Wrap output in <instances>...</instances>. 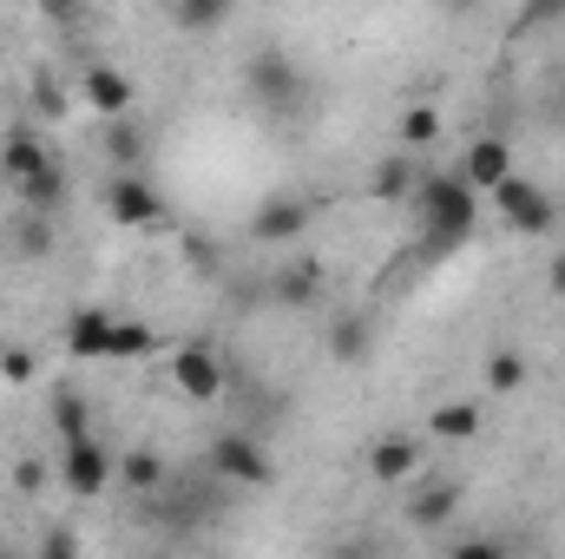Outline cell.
I'll use <instances>...</instances> for the list:
<instances>
[{
    "label": "cell",
    "instance_id": "cell-1",
    "mask_svg": "<svg viewBox=\"0 0 565 559\" xmlns=\"http://www.w3.org/2000/svg\"><path fill=\"white\" fill-rule=\"evenodd\" d=\"M415 204H422L427 257H454V251L473 238V224H480V191H473L460 171H434V178H422Z\"/></svg>",
    "mask_w": 565,
    "mask_h": 559
},
{
    "label": "cell",
    "instance_id": "cell-2",
    "mask_svg": "<svg viewBox=\"0 0 565 559\" xmlns=\"http://www.w3.org/2000/svg\"><path fill=\"white\" fill-rule=\"evenodd\" d=\"M487 198H493V211H500V224H507L513 238H546V231L559 224L553 191H546V184H533V178H520V171H507Z\"/></svg>",
    "mask_w": 565,
    "mask_h": 559
},
{
    "label": "cell",
    "instance_id": "cell-3",
    "mask_svg": "<svg viewBox=\"0 0 565 559\" xmlns=\"http://www.w3.org/2000/svg\"><path fill=\"white\" fill-rule=\"evenodd\" d=\"M113 481H119V454H113L99 434H73V441H60V487H66L73 500H99Z\"/></svg>",
    "mask_w": 565,
    "mask_h": 559
},
{
    "label": "cell",
    "instance_id": "cell-4",
    "mask_svg": "<svg viewBox=\"0 0 565 559\" xmlns=\"http://www.w3.org/2000/svg\"><path fill=\"white\" fill-rule=\"evenodd\" d=\"M211 474L231 481V487H270V481H277V461H270V447H264L257 434L224 428V434L211 441Z\"/></svg>",
    "mask_w": 565,
    "mask_h": 559
},
{
    "label": "cell",
    "instance_id": "cell-5",
    "mask_svg": "<svg viewBox=\"0 0 565 559\" xmlns=\"http://www.w3.org/2000/svg\"><path fill=\"white\" fill-rule=\"evenodd\" d=\"M244 93H250L264 113H289V106L302 99V66H296L282 46H264V53H250V66H244Z\"/></svg>",
    "mask_w": 565,
    "mask_h": 559
},
{
    "label": "cell",
    "instance_id": "cell-6",
    "mask_svg": "<svg viewBox=\"0 0 565 559\" xmlns=\"http://www.w3.org/2000/svg\"><path fill=\"white\" fill-rule=\"evenodd\" d=\"M171 382H178L184 402H217L231 389V369H224V356L211 342H178L171 349Z\"/></svg>",
    "mask_w": 565,
    "mask_h": 559
},
{
    "label": "cell",
    "instance_id": "cell-7",
    "mask_svg": "<svg viewBox=\"0 0 565 559\" xmlns=\"http://www.w3.org/2000/svg\"><path fill=\"white\" fill-rule=\"evenodd\" d=\"M106 218L126 224V231H145V224L164 218V198H158V184L145 178L139 165H132V171H113V184H106Z\"/></svg>",
    "mask_w": 565,
    "mask_h": 559
},
{
    "label": "cell",
    "instance_id": "cell-8",
    "mask_svg": "<svg viewBox=\"0 0 565 559\" xmlns=\"http://www.w3.org/2000/svg\"><path fill=\"white\" fill-rule=\"evenodd\" d=\"M302 231H309V198H296V191H270L250 211V244H296Z\"/></svg>",
    "mask_w": 565,
    "mask_h": 559
},
{
    "label": "cell",
    "instance_id": "cell-9",
    "mask_svg": "<svg viewBox=\"0 0 565 559\" xmlns=\"http://www.w3.org/2000/svg\"><path fill=\"white\" fill-rule=\"evenodd\" d=\"M79 99H86L99 119H119V113L139 106V80H132L126 66H86V73H79Z\"/></svg>",
    "mask_w": 565,
    "mask_h": 559
},
{
    "label": "cell",
    "instance_id": "cell-10",
    "mask_svg": "<svg viewBox=\"0 0 565 559\" xmlns=\"http://www.w3.org/2000/svg\"><path fill=\"white\" fill-rule=\"evenodd\" d=\"M66 356L73 362H106L113 356V316L106 309H73L66 316Z\"/></svg>",
    "mask_w": 565,
    "mask_h": 559
},
{
    "label": "cell",
    "instance_id": "cell-11",
    "mask_svg": "<svg viewBox=\"0 0 565 559\" xmlns=\"http://www.w3.org/2000/svg\"><path fill=\"white\" fill-rule=\"evenodd\" d=\"M329 356L335 362H369L375 356V316L369 309H342V316H329Z\"/></svg>",
    "mask_w": 565,
    "mask_h": 559
},
{
    "label": "cell",
    "instance_id": "cell-12",
    "mask_svg": "<svg viewBox=\"0 0 565 559\" xmlns=\"http://www.w3.org/2000/svg\"><path fill=\"white\" fill-rule=\"evenodd\" d=\"M422 191V165H415V151H388L375 171H369V198H382V204H408Z\"/></svg>",
    "mask_w": 565,
    "mask_h": 559
},
{
    "label": "cell",
    "instance_id": "cell-13",
    "mask_svg": "<svg viewBox=\"0 0 565 559\" xmlns=\"http://www.w3.org/2000/svg\"><path fill=\"white\" fill-rule=\"evenodd\" d=\"M53 165V151H46V139L33 133V126H13L7 139H0V178L7 184H20V178H33V171H46Z\"/></svg>",
    "mask_w": 565,
    "mask_h": 559
},
{
    "label": "cell",
    "instance_id": "cell-14",
    "mask_svg": "<svg viewBox=\"0 0 565 559\" xmlns=\"http://www.w3.org/2000/svg\"><path fill=\"white\" fill-rule=\"evenodd\" d=\"M507 171H513V145L507 139H473L467 145V158H460V178H467L473 191H493Z\"/></svg>",
    "mask_w": 565,
    "mask_h": 559
},
{
    "label": "cell",
    "instance_id": "cell-15",
    "mask_svg": "<svg viewBox=\"0 0 565 559\" xmlns=\"http://www.w3.org/2000/svg\"><path fill=\"white\" fill-rule=\"evenodd\" d=\"M415 467H422V441H408V434H382V441L369 447V474H375L382 487L408 481Z\"/></svg>",
    "mask_w": 565,
    "mask_h": 559
},
{
    "label": "cell",
    "instance_id": "cell-16",
    "mask_svg": "<svg viewBox=\"0 0 565 559\" xmlns=\"http://www.w3.org/2000/svg\"><path fill=\"white\" fill-rule=\"evenodd\" d=\"M13 198H20V211H40V218H60V211H66V171H60V165H46V171H33V178H20V184H13Z\"/></svg>",
    "mask_w": 565,
    "mask_h": 559
},
{
    "label": "cell",
    "instance_id": "cell-17",
    "mask_svg": "<svg viewBox=\"0 0 565 559\" xmlns=\"http://www.w3.org/2000/svg\"><path fill=\"white\" fill-rule=\"evenodd\" d=\"M270 289H277V303L282 309H316L322 303V264H282L277 277H270Z\"/></svg>",
    "mask_w": 565,
    "mask_h": 559
},
{
    "label": "cell",
    "instance_id": "cell-18",
    "mask_svg": "<svg viewBox=\"0 0 565 559\" xmlns=\"http://www.w3.org/2000/svg\"><path fill=\"white\" fill-rule=\"evenodd\" d=\"M164 481H171V461H164L158 447H126V454H119V487H126V494H158Z\"/></svg>",
    "mask_w": 565,
    "mask_h": 559
},
{
    "label": "cell",
    "instance_id": "cell-19",
    "mask_svg": "<svg viewBox=\"0 0 565 559\" xmlns=\"http://www.w3.org/2000/svg\"><path fill=\"white\" fill-rule=\"evenodd\" d=\"M480 421H487V409H480L473 395H454V402H440V409L427 415V434H434V441H473Z\"/></svg>",
    "mask_w": 565,
    "mask_h": 559
},
{
    "label": "cell",
    "instance_id": "cell-20",
    "mask_svg": "<svg viewBox=\"0 0 565 559\" xmlns=\"http://www.w3.org/2000/svg\"><path fill=\"white\" fill-rule=\"evenodd\" d=\"M231 13H237V0H171V27L178 33H198V40L217 33Z\"/></svg>",
    "mask_w": 565,
    "mask_h": 559
},
{
    "label": "cell",
    "instance_id": "cell-21",
    "mask_svg": "<svg viewBox=\"0 0 565 559\" xmlns=\"http://www.w3.org/2000/svg\"><path fill=\"white\" fill-rule=\"evenodd\" d=\"M454 507H460V487H454V481H434V487H422V494L408 500V520H415L422 534H434V527L454 520Z\"/></svg>",
    "mask_w": 565,
    "mask_h": 559
},
{
    "label": "cell",
    "instance_id": "cell-22",
    "mask_svg": "<svg viewBox=\"0 0 565 559\" xmlns=\"http://www.w3.org/2000/svg\"><path fill=\"white\" fill-rule=\"evenodd\" d=\"M99 145H106V158H113V171H132L145 158V133L132 126V113H119V119H106V133H99Z\"/></svg>",
    "mask_w": 565,
    "mask_h": 559
},
{
    "label": "cell",
    "instance_id": "cell-23",
    "mask_svg": "<svg viewBox=\"0 0 565 559\" xmlns=\"http://www.w3.org/2000/svg\"><path fill=\"white\" fill-rule=\"evenodd\" d=\"M151 349H158L151 323H139V316H132V323H126V316H113V356H106V362H145Z\"/></svg>",
    "mask_w": 565,
    "mask_h": 559
},
{
    "label": "cell",
    "instance_id": "cell-24",
    "mask_svg": "<svg viewBox=\"0 0 565 559\" xmlns=\"http://www.w3.org/2000/svg\"><path fill=\"white\" fill-rule=\"evenodd\" d=\"M395 139H402V151H427V145H440V106H408L402 126H395Z\"/></svg>",
    "mask_w": 565,
    "mask_h": 559
},
{
    "label": "cell",
    "instance_id": "cell-25",
    "mask_svg": "<svg viewBox=\"0 0 565 559\" xmlns=\"http://www.w3.org/2000/svg\"><path fill=\"white\" fill-rule=\"evenodd\" d=\"M13 251L20 257H53V218H40V211H20V224H13Z\"/></svg>",
    "mask_w": 565,
    "mask_h": 559
},
{
    "label": "cell",
    "instance_id": "cell-26",
    "mask_svg": "<svg viewBox=\"0 0 565 559\" xmlns=\"http://www.w3.org/2000/svg\"><path fill=\"white\" fill-rule=\"evenodd\" d=\"M53 434H60V441L93 434V409H86V395H79V389H60V395H53Z\"/></svg>",
    "mask_w": 565,
    "mask_h": 559
},
{
    "label": "cell",
    "instance_id": "cell-27",
    "mask_svg": "<svg viewBox=\"0 0 565 559\" xmlns=\"http://www.w3.org/2000/svg\"><path fill=\"white\" fill-rule=\"evenodd\" d=\"M480 376H487V389H493V395H513V389L526 382V356H520V349H493Z\"/></svg>",
    "mask_w": 565,
    "mask_h": 559
},
{
    "label": "cell",
    "instance_id": "cell-28",
    "mask_svg": "<svg viewBox=\"0 0 565 559\" xmlns=\"http://www.w3.org/2000/svg\"><path fill=\"white\" fill-rule=\"evenodd\" d=\"M40 20L60 27V33H79L86 27V0H40Z\"/></svg>",
    "mask_w": 565,
    "mask_h": 559
},
{
    "label": "cell",
    "instance_id": "cell-29",
    "mask_svg": "<svg viewBox=\"0 0 565 559\" xmlns=\"http://www.w3.org/2000/svg\"><path fill=\"white\" fill-rule=\"evenodd\" d=\"M553 20H565V0H526L513 27H520V33H533V27H553Z\"/></svg>",
    "mask_w": 565,
    "mask_h": 559
},
{
    "label": "cell",
    "instance_id": "cell-30",
    "mask_svg": "<svg viewBox=\"0 0 565 559\" xmlns=\"http://www.w3.org/2000/svg\"><path fill=\"white\" fill-rule=\"evenodd\" d=\"M0 382H13V389L33 382V356L26 349H0Z\"/></svg>",
    "mask_w": 565,
    "mask_h": 559
},
{
    "label": "cell",
    "instance_id": "cell-31",
    "mask_svg": "<svg viewBox=\"0 0 565 559\" xmlns=\"http://www.w3.org/2000/svg\"><path fill=\"white\" fill-rule=\"evenodd\" d=\"M40 553H53V559L79 553V534H73V527H53V534H46V540H40Z\"/></svg>",
    "mask_w": 565,
    "mask_h": 559
},
{
    "label": "cell",
    "instance_id": "cell-32",
    "mask_svg": "<svg viewBox=\"0 0 565 559\" xmlns=\"http://www.w3.org/2000/svg\"><path fill=\"white\" fill-rule=\"evenodd\" d=\"M33 99H40V113H46V119H60V113H66V99L53 93V80H40V93H33Z\"/></svg>",
    "mask_w": 565,
    "mask_h": 559
},
{
    "label": "cell",
    "instance_id": "cell-33",
    "mask_svg": "<svg viewBox=\"0 0 565 559\" xmlns=\"http://www.w3.org/2000/svg\"><path fill=\"white\" fill-rule=\"evenodd\" d=\"M454 553H460V559H480V553H500V540H487V534H480V540H454Z\"/></svg>",
    "mask_w": 565,
    "mask_h": 559
},
{
    "label": "cell",
    "instance_id": "cell-34",
    "mask_svg": "<svg viewBox=\"0 0 565 559\" xmlns=\"http://www.w3.org/2000/svg\"><path fill=\"white\" fill-rule=\"evenodd\" d=\"M546 289L565 303V251H553V264H546Z\"/></svg>",
    "mask_w": 565,
    "mask_h": 559
}]
</instances>
